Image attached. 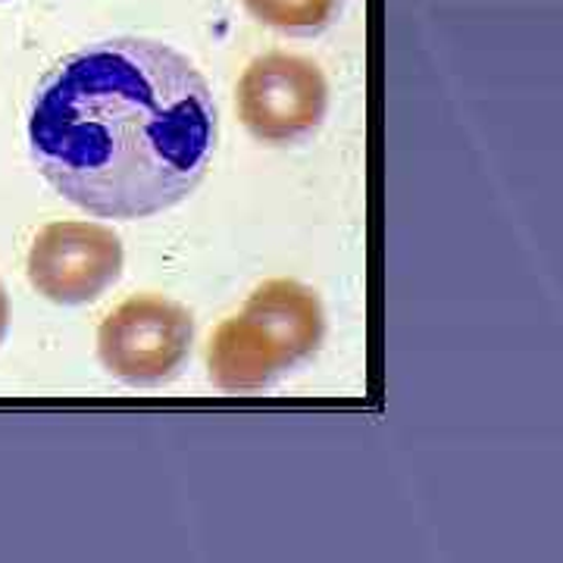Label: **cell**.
<instances>
[{
  "label": "cell",
  "mask_w": 563,
  "mask_h": 563,
  "mask_svg": "<svg viewBox=\"0 0 563 563\" xmlns=\"http://www.w3.org/2000/svg\"><path fill=\"white\" fill-rule=\"evenodd\" d=\"M217 101L195 63L161 41H95L32 98L29 144L63 198L101 220L185 201L217 154Z\"/></svg>",
  "instance_id": "6da1fadb"
},
{
  "label": "cell",
  "mask_w": 563,
  "mask_h": 563,
  "mask_svg": "<svg viewBox=\"0 0 563 563\" xmlns=\"http://www.w3.org/2000/svg\"><path fill=\"white\" fill-rule=\"evenodd\" d=\"M325 313L313 288L269 279L229 317L207 347L210 383L222 391H261L307 361L322 342Z\"/></svg>",
  "instance_id": "7a4b0ae2"
},
{
  "label": "cell",
  "mask_w": 563,
  "mask_h": 563,
  "mask_svg": "<svg viewBox=\"0 0 563 563\" xmlns=\"http://www.w3.org/2000/svg\"><path fill=\"white\" fill-rule=\"evenodd\" d=\"M195 317L163 295L122 301L98 329V357L125 385L154 388L173 383L191 354Z\"/></svg>",
  "instance_id": "3957f363"
},
{
  "label": "cell",
  "mask_w": 563,
  "mask_h": 563,
  "mask_svg": "<svg viewBox=\"0 0 563 563\" xmlns=\"http://www.w3.org/2000/svg\"><path fill=\"white\" fill-rule=\"evenodd\" d=\"M239 117L266 144L310 139L325 120L329 85L313 60L295 54H263L239 79Z\"/></svg>",
  "instance_id": "277c9868"
},
{
  "label": "cell",
  "mask_w": 563,
  "mask_h": 563,
  "mask_svg": "<svg viewBox=\"0 0 563 563\" xmlns=\"http://www.w3.org/2000/svg\"><path fill=\"white\" fill-rule=\"evenodd\" d=\"M120 235L101 222H51L29 251V282L41 298L79 307L101 298L122 276Z\"/></svg>",
  "instance_id": "5b68a950"
},
{
  "label": "cell",
  "mask_w": 563,
  "mask_h": 563,
  "mask_svg": "<svg viewBox=\"0 0 563 563\" xmlns=\"http://www.w3.org/2000/svg\"><path fill=\"white\" fill-rule=\"evenodd\" d=\"M244 10L263 25L288 35H317L339 16L342 0H242Z\"/></svg>",
  "instance_id": "8992f818"
},
{
  "label": "cell",
  "mask_w": 563,
  "mask_h": 563,
  "mask_svg": "<svg viewBox=\"0 0 563 563\" xmlns=\"http://www.w3.org/2000/svg\"><path fill=\"white\" fill-rule=\"evenodd\" d=\"M7 329H10V301H7V291L0 285V344L7 339Z\"/></svg>",
  "instance_id": "52a82bcc"
}]
</instances>
